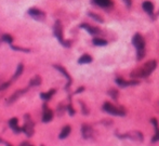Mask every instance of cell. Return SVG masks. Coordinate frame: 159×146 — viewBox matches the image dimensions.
Returning <instances> with one entry per match:
<instances>
[{"instance_id": "obj_11", "label": "cell", "mask_w": 159, "mask_h": 146, "mask_svg": "<svg viewBox=\"0 0 159 146\" xmlns=\"http://www.w3.org/2000/svg\"><path fill=\"white\" fill-rule=\"evenodd\" d=\"M26 91H27V90H26V89L19 90V91H16L15 93H13V95H12L11 98H10L9 100H8V104H12V103H13L14 101H16V100H17V98H20V96L23 95V94L25 93Z\"/></svg>"}, {"instance_id": "obj_19", "label": "cell", "mask_w": 159, "mask_h": 146, "mask_svg": "<svg viewBox=\"0 0 159 146\" xmlns=\"http://www.w3.org/2000/svg\"><path fill=\"white\" fill-rule=\"evenodd\" d=\"M92 62V57L90 55L88 54H85L78 60V63L79 64H88V63H91Z\"/></svg>"}, {"instance_id": "obj_1", "label": "cell", "mask_w": 159, "mask_h": 146, "mask_svg": "<svg viewBox=\"0 0 159 146\" xmlns=\"http://www.w3.org/2000/svg\"><path fill=\"white\" fill-rule=\"evenodd\" d=\"M156 61H148L142 67L138 68L136 71H134L133 73H131L132 78H145L148 75L154 71V69L156 68Z\"/></svg>"}, {"instance_id": "obj_6", "label": "cell", "mask_w": 159, "mask_h": 146, "mask_svg": "<svg viewBox=\"0 0 159 146\" xmlns=\"http://www.w3.org/2000/svg\"><path fill=\"white\" fill-rule=\"evenodd\" d=\"M22 131H23L27 136L32 135V133H34V123L30 121V119L26 120V123L23 126V128H22Z\"/></svg>"}, {"instance_id": "obj_18", "label": "cell", "mask_w": 159, "mask_h": 146, "mask_svg": "<svg viewBox=\"0 0 159 146\" xmlns=\"http://www.w3.org/2000/svg\"><path fill=\"white\" fill-rule=\"evenodd\" d=\"M55 68L58 69V71H60L61 73H62L63 75H64L65 77H66V79L68 80V83H67V88H68V87H69V85H70V82H72V79H70V77H69V74L67 73V71H65V69L63 68L62 66H59V65H55Z\"/></svg>"}, {"instance_id": "obj_26", "label": "cell", "mask_w": 159, "mask_h": 146, "mask_svg": "<svg viewBox=\"0 0 159 146\" xmlns=\"http://www.w3.org/2000/svg\"><path fill=\"white\" fill-rule=\"evenodd\" d=\"M11 48L13 49V50H20V51H22V52H29V50H27V49L19 48V47H14V46H12Z\"/></svg>"}, {"instance_id": "obj_21", "label": "cell", "mask_w": 159, "mask_h": 146, "mask_svg": "<svg viewBox=\"0 0 159 146\" xmlns=\"http://www.w3.org/2000/svg\"><path fill=\"white\" fill-rule=\"evenodd\" d=\"M40 83H41V79H40L39 76H36V77H34L32 80H30L29 86L30 87H37V86H39Z\"/></svg>"}, {"instance_id": "obj_13", "label": "cell", "mask_w": 159, "mask_h": 146, "mask_svg": "<svg viewBox=\"0 0 159 146\" xmlns=\"http://www.w3.org/2000/svg\"><path fill=\"white\" fill-rule=\"evenodd\" d=\"M116 83H117L118 86H120V87H128V86L138 85V81H133V80H132V81H126V80L118 78V79H116Z\"/></svg>"}, {"instance_id": "obj_14", "label": "cell", "mask_w": 159, "mask_h": 146, "mask_svg": "<svg viewBox=\"0 0 159 146\" xmlns=\"http://www.w3.org/2000/svg\"><path fill=\"white\" fill-rule=\"evenodd\" d=\"M152 123L154 125L155 127V135L153 136L152 142H158L159 141V127H158V123H157L156 119H152Z\"/></svg>"}, {"instance_id": "obj_17", "label": "cell", "mask_w": 159, "mask_h": 146, "mask_svg": "<svg viewBox=\"0 0 159 146\" xmlns=\"http://www.w3.org/2000/svg\"><path fill=\"white\" fill-rule=\"evenodd\" d=\"M69 133H70V127L66 126V127H64V128H63L62 131H61L60 136H59V137H60L61 140H64V139H66V137L68 136Z\"/></svg>"}, {"instance_id": "obj_22", "label": "cell", "mask_w": 159, "mask_h": 146, "mask_svg": "<svg viewBox=\"0 0 159 146\" xmlns=\"http://www.w3.org/2000/svg\"><path fill=\"white\" fill-rule=\"evenodd\" d=\"M93 44H95V46H106L107 41L101 38H94L93 39Z\"/></svg>"}, {"instance_id": "obj_12", "label": "cell", "mask_w": 159, "mask_h": 146, "mask_svg": "<svg viewBox=\"0 0 159 146\" xmlns=\"http://www.w3.org/2000/svg\"><path fill=\"white\" fill-rule=\"evenodd\" d=\"M95 5H97L99 7L102 8H109L113 6V2L112 0H93Z\"/></svg>"}, {"instance_id": "obj_25", "label": "cell", "mask_w": 159, "mask_h": 146, "mask_svg": "<svg viewBox=\"0 0 159 146\" xmlns=\"http://www.w3.org/2000/svg\"><path fill=\"white\" fill-rule=\"evenodd\" d=\"M109 93H111V96L113 98H118V92H117V90H111L109 91Z\"/></svg>"}, {"instance_id": "obj_28", "label": "cell", "mask_w": 159, "mask_h": 146, "mask_svg": "<svg viewBox=\"0 0 159 146\" xmlns=\"http://www.w3.org/2000/svg\"><path fill=\"white\" fill-rule=\"evenodd\" d=\"M10 86V81L9 82H6V83H3L1 87H0V90H5V89H7L8 87Z\"/></svg>"}, {"instance_id": "obj_4", "label": "cell", "mask_w": 159, "mask_h": 146, "mask_svg": "<svg viewBox=\"0 0 159 146\" xmlns=\"http://www.w3.org/2000/svg\"><path fill=\"white\" fill-rule=\"evenodd\" d=\"M103 110H105L106 113H108V114L111 115H115V116H123V115H125L123 110L115 107L114 105H112L111 103H105L103 105Z\"/></svg>"}, {"instance_id": "obj_29", "label": "cell", "mask_w": 159, "mask_h": 146, "mask_svg": "<svg viewBox=\"0 0 159 146\" xmlns=\"http://www.w3.org/2000/svg\"><path fill=\"white\" fill-rule=\"evenodd\" d=\"M123 2L127 5V7H130V6H131V0H123Z\"/></svg>"}, {"instance_id": "obj_27", "label": "cell", "mask_w": 159, "mask_h": 146, "mask_svg": "<svg viewBox=\"0 0 159 146\" xmlns=\"http://www.w3.org/2000/svg\"><path fill=\"white\" fill-rule=\"evenodd\" d=\"M67 110H68V113L70 116H73V115H75V110L74 108L72 107V105H68V107H67Z\"/></svg>"}, {"instance_id": "obj_20", "label": "cell", "mask_w": 159, "mask_h": 146, "mask_svg": "<svg viewBox=\"0 0 159 146\" xmlns=\"http://www.w3.org/2000/svg\"><path fill=\"white\" fill-rule=\"evenodd\" d=\"M23 71H24V65L23 64H19V65H17V68H16V71H15V73H14L13 78H12V79H13V80L17 79V78H19L20 76L22 75Z\"/></svg>"}, {"instance_id": "obj_9", "label": "cell", "mask_w": 159, "mask_h": 146, "mask_svg": "<svg viewBox=\"0 0 159 146\" xmlns=\"http://www.w3.org/2000/svg\"><path fill=\"white\" fill-rule=\"evenodd\" d=\"M80 27L83 28V29H85L90 35H97V34L100 33V29H99V28L92 27V26H89L88 24H81Z\"/></svg>"}, {"instance_id": "obj_2", "label": "cell", "mask_w": 159, "mask_h": 146, "mask_svg": "<svg viewBox=\"0 0 159 146\" xmlns=\"http://www.w3.org/2000/svg\"><path fill=\"white\" fill-rule=\"evenodd\" d=\"M132 44L138 50V59L141 60L145 54V41L140 34H135L132 38Z\"/></svg>"}, {"instance_id": "obj_8", "label": "cell", "mask_w": 159, "mask_h": 146, "mask_svg": "<svg viewBox=\"0 0 159 146\" xmlns=\"http://www.w3.org/2000/svg\"><path fill=\"white\" fill-rule=\"evenodd\" d=\"M44 115H42V121H44V122H49V121H51L53 118V112L51 110H48L46 105L44 106Z\"/></svg>"}, {"instance_id": "obj_7", "label": "cell", "mask_w": 159, "mask_h": 146, "mask_svg": "<svg viewBox=\"0 0 159 146\" xmlns=\"http://www.w3.org/2000/svg\"><path fill=\"white\" fill-rule=\"evenodd\" d=\"M9 126H10V128L12 129V130L14 131L15 133H20L22 131V129L20 128L19 127V120L16 118H12V119H10V121H9Z\"/></svg>"}, {"instance_id": "obj_5", "label": "cell", "mask_w": 159, "mask_h": 146, "mask_svg": "<svg viewBox=\"0 0 159 146\" xmlns=\"http://www.w3.org/2000/svg\"><path fill=\"white\" fill-rule=\"evenodd\" d=\"M28 14H29L32 18H36V20L38 21L44 20V16H46L44 12H42L41 10L37 9V8H30V9L28 10Z\"/></svg>"}, {"instance_id": "obj_24", "label": "cell", "mask_w": 159, "mask_h": 146, "mask_svg": "<svg viewBox=\"0 0 159 146\" xmlns=\"http://www.w3.org/2000/svg\"><path fill=\"white\" fill-rule=\"evenodd\" d=\"M89 15H90L92 18H94L95 21H97V22H100V23H102V22H103V20H102V18L100 17L99 15H97V14H94V13H89Z\"/></svg>"}, {"instance_id": "obj_30", "label": "cell", "mask_w": 159, "mask_h": 146, "mask_svg": "<svg viewBox=\"0 0 159 146\" xmlns=\"http://www.w3.org/2000/svg\"><path fill=\"white\" fill-rule=\"evenodd\" d=\"M82 90H83V88H79V89L76 91V93H79V92H81V91H82Z\"/></svg>"}, {"instance_id": "obj_23", "label": "cell", "mask_w": 159, "mask_h": 146, "mask_svg": "<svg viewBox=\"0 0 159 146\" xmlns=\"http://www.w3.org/2000/svg\"><path fill=\"white\" fill-rule=\"evenodd\" d=\"M2 41H3V42H7V44H11L12 42H13V38H12V36H10V35L5 34L2 36Z\"/></svg>"}, {"instance_id": "obj_3", "label": "cell", "mask_w": 159, "mask_h": 146, "mask_svg": "<svg viewBox=\"0 0 159 146\" xmlns=\"http://www.w3.org/2000/svg\"><path fill=\"white\" fill-rule=\"evenodd\" d=\"M54 35H55L56 39L60 41V44H62L64 47H69L70 44H69V41H65L64 38H63V27H62V24H61L60 21H56L55 22V25H54Z\"/></svg>"}, {"instance_id": "obj_16", "label": "cell", "mask_w": 159, "mask_h": 146, "mask_svg": "<svg viewBox=\"0 0 159 146\" xmlns=\"http://www.w3.org/2000/svg\"><path fill=\"white\" fill-rule=\"evenodd\" d=\"M54 93H55V90L51 89L50 91L46 92V93H40V98H42L44 101H48V100H50V98H52Z\"/></svg>"}, {"instance_id": "obj_10", "label": "cell", "mask_w": 159, "mask_h": 146, "mask_svg": "<svg viewBox=\"0 0 159 146\" xmlns=\"http://www.w3.org/2000/svg\"><path fill=\"white\" fill-rule=\"evenodd\" d=\"M142 7H143L144 11L150 14V15H152V14L154 13V5H153L150 1H144Z\"/></svg>"}, {"instance_id": "obj_15", "label": "cell", "mask_w": 159, "mask_h": 146, "mask_svg": "<svg viewBox=\"0 0 159 146\" xmlns=\"http://www.w3.org/2000/svg\"><path fill=\"white\" fill-rule=\"evenodd\" d=\"M81 132H82V136L85 139H89V137L92 136V129L89 126H82Z\"/></svg>"}]
</instances>
